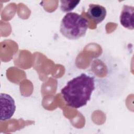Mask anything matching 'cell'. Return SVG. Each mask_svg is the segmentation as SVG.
<instances>
[{
	"instance_id": "obj_1",
	"label": "cell",
	"mask_w": 134,
	"mask_h": 134,
	"mask_svg": "<svg viewBox=\"0 0 134 134\" xmlns=\"http://www.w3.org/2000/svg\"><path fill=\"white\" fill-rule=\"evenodd\" d=\"M95 88L94 77L83 73L68 81L61 93L68 106L79 108L87 104Z\"/></svg>"
},
{
	"instance_id": "obj_2",
	"label": "cell",
	"mask_w": 134,
	"mask_h": 134,
	"mask_svg": "<svg viewBox=\"0 0 134 134\" xmlns=\"http://www.w3.org/2000/svg\"><path fill=\"white\" fill-rule=\"evenodd\" d=\"M87 19L74 12L66 13L61 20L60 31L61 34L70 40H76L84 36L88 29Z\"/></svg>"
},
{
	"instance_id": "obj_3",
	"label": "cell",
	"mask_w": 134,
	"mask_h": 134,
	"mask_svg": "<svg viewBox=\"0 0 134 134\" xmlns=\"http://www.w3.org/2000/svg\"><path fill=\"white\" fill-rule=\"evenodd\" d=\"M0 120L5 121L10 119L16 110V105L13 97L6 93H1Z\"/></svg>"
},
{
	"instance_id": "obj_4",
	"label": "cell",
	"mask_w": 134,
	"mask_h": 134,
	"mask_svg": "<svg viewBox=\"0 0 134 134\" xmlns=\"http://www.w3.org/2000/svg\"><path fill=\"white\" fill-rule=\"evenodd\" d=\"M87 13L91 19L96 24H99L105 19L107 12L105 7L102 5L90 4Z\"/></svg>"
},
{
	"instance_id": "obj_5",
	"label": "cell",
	"mask_w": 134,
	"mask_h": 134,
	"mask_svg": "<svg viewBox=\"0 0 134 134\" xmlns=\"http://www.w3.org/2000/svg\"><path fill=\"white\" fill-rule=\"evenodd\" d=\"M134 7L131 6L125 5L122 7L120 15V23L125 28L133 30V26Z\"/></svg>"
},
{
	"instance_id": "obj_6",
	"label": "cell",
	"mask_w": 134,
	"mask_h": 134,
	"mask_svg": "<svg viewBox=\"0 0 134 134\" xmlns=\"http://www.w3.org/2000/svg\"><path fill=\"white\" fill-rule=\"evenodd\" d=\"M80 1H60V9L62 12L69 13L79 4Z\"/></svg>"
}]
</instances>
